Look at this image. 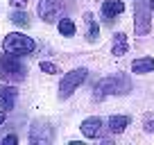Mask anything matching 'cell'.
Listing matches in <instances>:
<instances>
[{"instance_id":"obj_3","label":"cell","mask_w":154,"mask_h":145,"mask_svg":"<svg viewBox=\"0 0 154 145\" xmlns=\"http://www.w3.org/2000/svg\"><path fill=\"white\" fill-rule=\"evenodd\" d=\"M25 66L23 61L18 59V54H2L0 57V77L2 79H9V82H20V79L25 77Z\"/></svg>"},{"instance_id":"obj_10","label":"cell","mask_w":154,"mask_h":145,"mask_svg":"<svg viewBox=\"0 0 154 145\" xmlns=\"http://www.w3.org/2000/svg\"><path fill=\"white\" fill-rule=\"evenodd\" d=\"M127 50H129L127 34L125 32L113 34V41H111V52H113V57H122V54H127Z\"/></svg>"},{"instance_id":"obj_18","label":"cell","mask_w":154,"mask_h":145,"mask_svg":"<svg viewBox=\"0 0 154 145\" xmlns=\"http://www.w3.org/2000/svg\"><path fill=\"white\" fill-rule=\"evenodd\" d=\"M143 125H145V131H152L154 134V116H145V120H143Z\"/></svg>"},{"instance_id":"obj_21","label":"cell","mask_w":154,"mask_h":145,"mask_svg":"<svg viewBox=\"0 0 154 145\" xmlns=\"http://www.w3.org/2000/svg\"><path fill=\"white\" fill-rule=\"evenodd\" d=\"M5 118H7V109H0V125L5 122Z\"/></svg>"},{"instance_id":"obj_7","label":"cell","mask_w":154,"mask_h":145,"mask_svg":"<svg viewBox=\"0 0 154 145\" xmlns=\"http://www.w3.org/2000/svg\"><path fill=\"white\" fill-rule=\"evenodd\" d=\"M52 127L48 122L36 120L32 127H29V143L32 145H50L52 143Z\"/></svg>"},{"instance_id":"obj_4","label":"cell","mask_w":154,"mask_h":145,"mask_svg":"<svg viewBox=\"0 0 154 145\" xmlns=\"http://www.w3.org/2000/svg\"><path fill=\"white\" fill-rule=\"evenodd\" d=\"M86 75H88L86 68H75V70L66 72L61 77V82H59V97H61V100L70 97L72 93L77 91V86H82V84L86 82Z\"/></svg>"},{"instance_id":"obj_20","label":"cell","mask_w":154,"mask_h":145,"mask_svg":"<svg viewBox=\"0 0 154 145\" xmlns=\"http://www.w3.org/2000/svg\"><path fill=\"white\" fill-rule=\"evenodd\" d=\"M11 2V7H16V9H25V2L27 0H9Z\"/></svg>"},{"instance_id":"obj_17","label":"cell","mask_w":154,"mask_h":145,"mask_svg":"<svg viewBox=\"0 0 154 145\" xmlns=\"http://www.w3.org/2000/svg\"><path fill=\"white\" fill-rule=\"evenodd\" d=\"M38 68H41L43 72H48V75H57V72H59V68L54 66L52 61H41V66H38Z\"/></svg>"},{"instance_id":"obj_8","label":"cell","mask_w":154,"mask_h":145,"mask_svg":"<svg viewBox=\"0 0 154 145\" xmlns=\"http://www.w3.org/2000/svg\"><path fill=\"white\" fill-rule=\"evenodd\" d=\"M79 129H82V134L86 136V138H97V136L102 134V120L97 116L84 118L82 125H79Z\"/></svg>"},{"instance_id":"obj_9","label":"cell","mask_w":154,"mask_h":145,"mask_svg":"<svg viewBox=\"0 0 154 145\" xmlns=\"http://www.w3.org/2000/svg\"><path fill=\"white\" fill-rule=\"evenodd\" d=\"M16 97H18V88L16 86H0V104H2V109L11 111Z\"/></svg>"},{"instance_id":"obj_19","label":"cell","mask_w":154,"mask_h":145,"mask_svg":"<svg viewBox=\"0 0 154 145\" xmlns=\"http://www.w3.org/2000/svg\"><path fill=\"white\" fill-rule=\"evenodd\" d=\"M16 143H18V136H14V134H9V136L2 138V145H16Z\"/></svg>"},{"instance_id":"obj_1","label":"cell","mask_w":154,"mask_h":145,"mask_svg":"<svg viewBox=\"0 0 154 145\" xmlns=\"http://www.w3.org/2000/svg\"><path fill=\"white\" fill-rule=\"evenodd\" d=\"M131 91V82L127 75H113V77H104L93 86V97L95 100H104L109 95H125Z\"/></svg>"},{"instance_id":"obj_16","label":"cell","mask_w":154,"mask_h":145,"mask_svg":"<svg viewBox=\"0 0 154 145\" xmlns=\"http://www.w3.org/2000/svg\"><path fill=\"white\" fill-rule=\"evenodd\" d=\"M9 20H11V23H16V25H23V27H27V25H29V16L25 14V11H14V14L9 16Z\"/></svg>"},{"instance_id":"obj_11","label":"cell","mask_w":154,"mask_h":145,"mask_svg":"<svg viewBox=\"0 0 154 145\" xmlns=\"http://www.w3.org/2000/svg\"><path fill=\"white\" fill-rule=\"evenodd\" d=\"M84 25H86V41L88 43H95V41L100 39V25L95 23V18H93L91 11L84 14Z\"/></svg>"},{"instance_id":"obj_14","label":"cell","mask_w":154,"mask_h":145,"mask_svg":"<svg viewBox=\"0 0 154 145\" xmlns=\"http://www.w3.org/2000/svg\"><path fill=\"white\" fill-rule=\"evenodd\" d=\"M129 125V116H111L109 118V131L111 134H122Z\"/></svg>"},{"instance_id":"obj_12","label":"cell","mask_w":154,"mask_h":145,"mask_svg":"<svg viewBox=\"0 0 154 145\" xmlns=\"http://www.w3.org/2000/svg\"><path fill=\"white\" fill-rule=\"evenodd\" d=\"M125 11V2L122 0H104L102 2V14L106 16V20H113V16Z\"/></svg>"},{"instance_id":"obj_2","label":"cell","mask_w":154,"mask_h":145,"mask_svg":"<svg viewBox=\"0 0 154 145\" xmlns=\"http://www.w3.org/2000/svg\"><path fill=\"white\" fill-rule=\"evenodd\" d=\"M2 50L20 57V54H32L34 50H36V43H34L32 36H25V34H20V32H11V34H7L5 41H2Z\"/></svg>"},{"instance_id":"obj_6","label":"cell","mask_w":154,"mask_h":145,"mask_svg":"<svg viewBox=\"0 0 154 145\" xmlns=\"http://www.w3.org/2000/svg\"><path fill=\"white\" fill-rule=\"evenodd\" d=\"M149 2L147 5H143V2H138L134 9V32L136 36H145V34H149V29H152V20H149Z\"/></svg>"},{"instance_id":"obj_13","label":"cell","mask_w":154,"mask_h":145,"mask_svg":"<svg viewBox=\"0 0 154 145\" xmlns=\"http://www.w3.org/2000/svg\"><path fill=\"white\" fill-rule=\"evenodd\" d=\"M152 68H154V59L152 57H140V59H134V61H131V70L138 72V75L152 72Z\"/></svg>"},{"instance_id":"obj_22","label":"cell","mask_w":154,"mask_h":145,"mask_svg":"<svg viewBox=\"0 0 154 145\" xmlns=\"http://www.w3.org/2000/svg\"><path fill=\"white\" fill-rule=\"evenodd\" d=\"M149 7H152V11H154V0H152V2H149Z\"/></svg>"},{"instance_id":"obj_5","label":"cell","mask_w":154,"mask_h":145,"mask_svg":"<svg viewBox=\"0 0 154 145\" xmlns=\"http://www.w3.org/2000/svg\"><path fill=\"white\" fill-rule=\"evenodd\" d=\"M36 11L45 23H59L66 14V0H38Z\"/></svg>"},{"instance_id":"obj_15","label":"cell","mask_w":154,"mask_h":145,"mask_svg":"<svg viewBox=\"0 0 154 145\" xmlns=\"http://www.w3.org/2000/svg\"><path fill=\"white\" fill-rule=\"evenodd\" d=\"M75 23H72L70 18H66V16H63L61 20H59V34H61V36H72V34H75Z\"/></svg>"}]
</instances>
